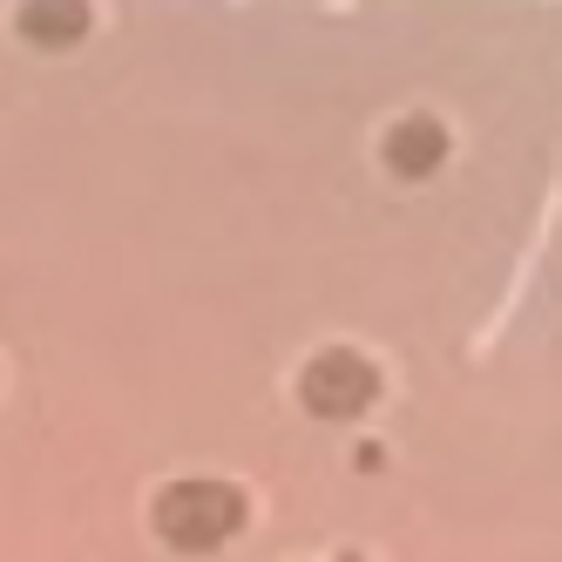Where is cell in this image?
I'll use <instances>...</instances> for the list:
<instances>
[{
    "mask_svg": "<svg viewBox=\"0 0 562 562\" xmlns=\"http://www.w3.org/2000/svg\"><path fill=\"white\" fill-rule=\"evenodd\" d=\"M156 536L170 549H224L237 529H245V495L231 481H170L156 495Z\"/></svg>",
    "mask_w": 562,
    "mask_h": 562,
    "instance_id": "1",
    "label": "cell"
},
{
    "mask_svg": "<svg viewBox=\"0 0 562 562\" xmlns=\"http://www.w3.org/2000/svg\"><path fill=\"white\" fill-rule=\"evenodd\" d=\"M299 400H305V414H318V420H352V414H367L380 400V373H373V359H359L346 346H326L318 359H305Z\"/></svg>",
    "mask_w": 562,
    "mask_h": 562,
    "instance_id": "2",
    "label": "cell"
},
{
    "mask_svg": "<svg viewBox=\"0 0 562 562\" xmlns=\"http://www.w3.org/2000/svg\"><path fill=\"white\" fill-rule=\"evenodd\" d=\"M380 156H386V170H393V177L427 183L440 164H448V130H440L434 115H407V123H393V130H386Z\"/></svg>",
    "mask_w": 562,
    "mask_h": 562,
    "instance_id": "3",
    "label": "cell"
},
{
    "mask_svg": "<svg viewBox=\"0 0 562 562\" xmlns=\"http://www.w3.org/2000/svg\"><path fill=\"white\" fill-rule=\"evenodd\" d=\"M21 42H34V48H68V42H82L89 34V14L82 8H21Z\"/></svg>",
    "mask_w": 562,
    "mask_h": 562,
    "instance_id": "4",
    "label": "cell"
}]
</instances>
